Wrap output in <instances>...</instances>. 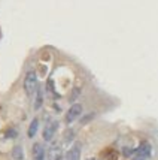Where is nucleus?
Returning <instances> with one entry per match:
<instances>
[{
	"mask_svg": "<svg viewBox=\"0 0 158 160\" xmlns=\"http://www.w3.org/2000/svg\"><path fill=\"white\" fill-rule=\"evenodd\" d=\"M37 88H39L37 77H36V73L33 70H30V72H27V75L24 78V90H26L28 98H31L36 91H37Z\"/></svg>",
	"mask_w": 158,
	"mask_h": 160,
	"instance_id": "nucleus-1",
	"label": "nucleus"
},
{
	"mask_svg": "<svg viewBox=\"0 0 158 160\" xmlns=\"http://www.w3.org/2000/svg\"><path fill=\"white\" fill-rule=\"evenodd\" d=\"M81 114H82V105L81 103H73L69 108V111L66 112L64 120H66V123H67V124H72L75 120L79 118V115H81Z\"/></svg>",
	"mask_w": 158,
	"mask_h": 160,
	"instance_id": "nucleus-2",
	"label": "nucleus"
},
{
	"mask_svg": "<svg viewBox=\"0 0 158 160\" xmlns=\"http://www.w3.org/2000/svg\"><path fill=\"white\" fill-rule=\"evenodd\" d=\"M57 129H58V121H55V120L48 121V123L45 124V127H43V133H42L43 139L52 141V138H54L55 133H57Z\"/></svg>",
	"mask_w": 158,
	"mask_h": 160,
	"instance_id": "nucleus-3",
	"label": "nucleus"
},
{
	"mask_svg": "<svg viewBox=\"0 0 158 160\" xmlns=\"http://www.w3.org/2000/svg\"><path fill=\"white\" fill-rule=\"evenodd\" d=\"M151 153H152V148L149 142H142L137 147V150L134 151L137 159H148V157H151Z\"/></svg>",
	"mask_w": 158,
	"mask_h": 160,
	"instance_id": "nucleus-4",
	"label": "nucleus"
},
{
	"mask_svg": "<svg viewBox=\"0 0 158 160\" xmlns=\"http://www.w3.org/2000/svg\"><path fill=\"white\" fill-rule=\"evenodd\" d=\"M64 160H81V144L79 142H75L72 145V148L64 156Z\"/></svg>",
	"mask_w": 158,
	"mask_h": 160,
	"instance_id": "nucleus-5",
	"label": "nucleus"
},
{
	"mask_svg": "<svg viewBox=\"0 0 158 160\" xmlns=\"http://www.w3.org/2000/svg\"><path fill=\"white\" fill-rule=\"evenodd\" d=\"M31 156H33V160H45V156H46L45 147L41 142H36L31 148Z\"/></svg>",
	"mask_w": 158,
	"mask_h": 160,
	"instance_id": "nucleus-6",
	"label": "nucleus"
},
{
	"mask_svg": "<svg viewBox=\"0 0 158 160\" xmlns=\"http://www.w3.org/2000/svg\"><path fill=\"white\" fill-rule=\"evenodd\" d=\"M49 160H64V156H63L61 147L60 145H52L49 148Z\"/></svg>",
	"mask_w": 158,
	"mask_h": 160,
	"instance_id": "nucleus-7",
	"label": "nucleus"
},
{
	"mask_svg": "<svg viewBox=\"0 0 158 160\" xmlns=\"http://www.w3.org/2000/svg\"><path fill=\"white\" fill-rule=\"evenodd\" d=\"M37 129H39V120L33 118V121L30 123V126H28V130H27L28 138H35L36 133H37Z\"/></svg>",
	"mask_w": 158,
	"mask_h": 160,
	"instance_id": "nucleus-8",
	"label": "nucleus"
},
{
	"mask_svg": "<svg viewBox=\"0 0 158 160\" xmlns=\"http://www.w3.org/2000/svg\"><path fill=\"white\" fill-rule=\"evenodd\" d=\"M42 103H43V91H42V88L39 87L37 88V91H36V102H35V109H39L42 106Z\"/></svg>",
	"mask_w": 158,
	"mask_h": 160,
	"instance_id": "nucleus-9",
	"label": "nucleus"
},
{
	"mask_svg": "<svg viewBox=\"0 0 158 160\" xmlns=\"http://www.w3.org/2000/svg\"><path fill=\"white\" fill-rule=\"evenodd\" d=\"M12 157L15 160H22L24 159V153H22V147L21 145H15L12 150Z\"/></svg>",
	"mask_w": 158,
	"mask_h": 160,
	"instance_id": "nucleus-10",
	"label": "nucleus"
},
{
	"mask_svg": "<svg viewBox=\"0 0 158 160\" xmlns=\"http://www.w3.org/2000/svg\"><path fill=\"white\" fill-rule=\"evenodd\" d=\"M88 160H97V159H88Z\"/></svg>",
	"mask_w": 158,
	"mask_h": 160,
	"instance_id": "nucleus-11",
	"label": "nucleus"
}]
</instances>
